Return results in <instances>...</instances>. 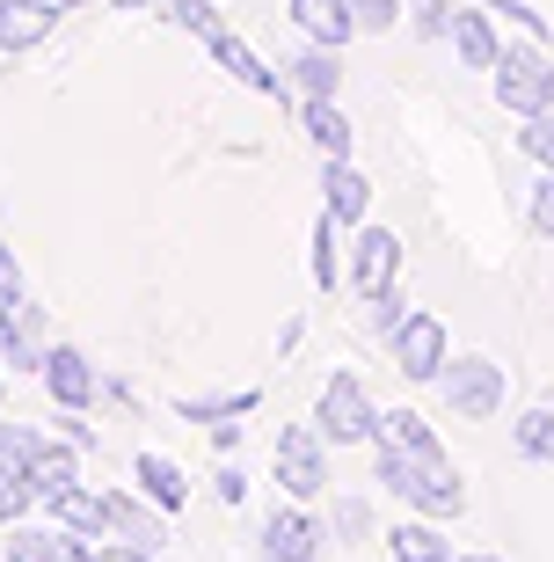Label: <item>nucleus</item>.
<instances>
[{
  "label": "nucleus",
  "mask_w": 554,
  "mask_h": 562,
  "mask_svg": "<svg viewBox=\"0 0 554 562\" xmlns=\"http://www.w3.org/2000/svg\"><path fill=\"white\" fill-rule=\"evenodd\" d=\"M22 263H15V249H8V241H0V300H22Z\"/></svg>",
  "instance_id": "nucleus-37"
},
{
  "label": "nucleus",
  "mask_w": 554,
  "mask_h": 562,
  "mask_svg": "<svg viewBox=\"0 0 554 562\" xmlns=\"http://www.w3.org/2000/svg\"><path fill=\"white\" fill-rule=\"evenodd\" d=\"M59 0H0V52H37L59 30Z\"/></svg>",
  "instance_id": "nucleus-13"
},
{
  "label": "nucleus",
  "mask_w": 554,
  "mask_h": 562,
  "mask_svg": "<svg viewBox=\"0 0 554 562\" xmlns=\"http://www.w3.org/2000/svg\"><path fill=\"white\" fill-rule=\"evenodd\" d=\"M409 30L416 37H452V0H409Z\"/></svg>",
  "instance_id": "nucleus-32"
},
{
  "label": "nucleus",
  "mask_w": 554,
  "mask_h": 562,
  "mask_svg": "<svg viewBox=\"0 0 554 562\" xmlns=\"http://www.w3.org/2000/svg\"><path fill=\"white\" fill-rule=\"evenodd\" d=\"M132 475H139V497H154L161 512H183V504H190V482H183V468H176V460L139 453V460H132Z\"/></svg>",
  "instance_id": "nucleus-22"
},
{
  "label": "nucleus",
  "mask_w": 554,
  "mask_h": 562,
  "mask_svg": "<svg viewBox=\"0 0 554 562\" xmlns=\"http://www.w3.org/2000/svg\"><path fill=\"white\" fill-rule=\"evenodd\" d=\"M321 541H329V526H314L307 512H299V497H292L285 512H270V519H263V548H256V562H314Z\"/></svg>",
  "instance_id": "nucleus-11"
},
{
  "label": "nucleus",
  "mask_w": 554,
  "mask_h": 562,
  "mask_svg": "<svg viewBox=\"0 0 554 562\" xmlns=\"http://www.w3.org/2000/svg\"><path fill=\"white\" fill-rule=\"evenodd\" d=\"M278 482H285L299 504H314L329 490V438L314 431V424H285V431H278Z\"/></svg>",
  "instance_id": "nucleus-5"
},
{
  "label": "nucleus",
  "mask_w": 554,
  "mask_h": 562,
  "mask_svg": "<svg viewBox=\"0 0 554 562\" xmlns=\"http://www.w3.org/2000/svg\"><path fill=\"white\" fill-rule=\"evenodd\" d=\"M0 395H8V380H0Z\"/></svg>",
  "instance_id": "nucleus-43"
},
{
  "label": "nucleus",
  "mask_w": 554,
  "mask_h": 562,
  "mask_svg": "<svg viewBox=\"0 0 554 562\" xmlns=\"http://www.w3.org/2000/svg\"><path fill=\"white\" fill-rule=\"evenodd\" d=\"M161 15H176L183 30L212 37V30H219V0H161Z\"/></svg>",
  "instance_id": "nucleus-30"
},
{
  "label": "nucleus",
  "mask_w": 554,
  "mask_h": 562,
  "mask_svg": "<svg viewBox=\"0 0 554 562\" xmlns=\"http://www.w3.org/2000/svg\"><path fill=\"white\" fill-rule=\"evenodd\" d=\"M37 512V490H30V475L22 468H0V526H22Z\"/></svg>",
  "instance_id": "nucleus-27"
},
{
  "label": "nucleus",
  "mask_w": 554,
  "mask_h": 562,
  "mask_svg": "<svg viewBox=\"0 0 554 562\" xmlns=\"http://www.w3.org/2000/svg\"><path fill=\"white\" fill-rule=\"evenodd\" d=\"M103 519H110V541H132V548H154L161 555V541H168V512L154 497H124V490H103Z\"/></svg>",
  "instance_id": "nucleus-12"
},
{
  "label": "nucleus",
  "mask_w": 554,
  "mask_h": 562,
  "mask_svg": "<svg viewBox=\"0 0 554 562\" xmlns=\"http://www.w3.org/2000/svg\"><path fill=\"white\" fill-rule=\"evenodd\" d=\"M482 8H489V15H511L518 30H533V37H547V15H540V8H525V0H482Z\"/></svg>",
  "instance_id": "nucleus-35"
},
{
  "label": "nucleus",
  "mask_w": 554,
  "mask_h": 562,
  "mask_svg": "<svg viewBox=\"0 0 554 562\" xmlns=\"http://www.w3.org/2000/svg\"><path fill=\"white\" fill-rule=\"evenodd\" d=\"M256 387H241V395H190V402H176V417H190V424H226V417H248L256 409Z\"/></svg>",
  "instance_id": "nucleus-25"
},
{
  "label": "nucleus",
  "mask_w": 554,
  "mask_h": 562,
  "mask_svg": "<svg viewBox=\"0 0 554 562\" xmlns=\"http://www.w3.org/2000/svg\"><path fill=\"white\" fill-rule=\"evenodd\" d=\"M409 292H402V285H387V292H372V329H380V336H394V329H402V322H409Z\"/></svg>",
  "instance_id": "nucleus-31"
},
{
  "label": "nucleus",
  "mask_w": 554,
  "mask_h": 562,
  "mask_svg": "<svg viewBox=\"0 0 554 562\" xmlns=\"http://www.w3.org/2000/svg\"><path fill=\"white\" fill-rule=\"evenodd\" d=\"M533 227H540V234L554 241V168H547V176L533 183Z\"/></svg>",
  "instance_id": "nucleus-36"
},
{
  "label": "nucleus",
  "mask_w": 554,
  "mask_h": 562,
  "mask_svg": "<svg viewBox=\"0 0 554 562\" xmlns=\"http://www.w3.org/2000/svg\"><path fill=\"white\" fill-rule=\"evenodd\" d=\"M205 44H212V59H219L226 74H234V81H248V88H256V95H285V74H278V66H263V59H256V52H248V44L234 37V30H226V22H219V30H212Z\"/></svg>",
  "instance_id": "nucleus-16"
},
{
  "label": "nucleus",
  "mask_w": 554,
  "mask_h": 562,
  "mask_svg": "<svg viewBox=\"0 0 554 562\" xmlns=\"http://www.w3.org/2000/svg\"><path fill=\"white\" fill-rule=\"evenodd\" d=\"M452 59L467 66V74H496V59H504V44H496V22H489V8H482V15H467V8H452Z\"/></svg>",
  "instance_id": "nucleus-15"
},
{
  "label": "nucleus",
  "mask_w": 554,
  "mask_h": 562,
  "mask_svg": "<svg viewBox=\"0 0 554 562\" xmlns=\"http://www.w3.org/2000/svg\"><path fill=\"white\" fill-rule=\"evenodd\" d=\"M496 103L511 110V117L554 110V59L547 52H518V44H504V59H496Z\"/></svg>",
  "instance_id": "nucleus-3"
},
{
  "label": "nucleus",
  "mask_w": 554,
  "mask_h": 562,
  "mask_svg": "<svg viewBox=\"0 0 554 562\" xmlns=\"http://www.w3.org/2000/svg\"><path fill=\"white\" fill-rule=\"evenodd\" d=\"M452 562H504V555H452Z\"/></svg>",
  "instance_id": "nucleus-40"
},
{
  "label": "nucleus",
  "mask_w": 554,
  "mask_h": 562,
  "mask_svg": "<svg viewBox=\"0 0 554 562\" xmlns=\"http://www.w3.org/2000/svg\"><path fill=\"white\" fill-rule=\"evenodd\" d=\"M321 212H336L343 227H365L372 212V183L350 161H321Z\"/></svg>",
  "instance_id": "nucleus-14"
},
{
  "label": "nucleus",
  "mask_w": 554,
  "mask_h": 562,
  "mask_svg": "<svg viewBox=\"0 0 554 562\" xmlns=\"http://www.w3.org/2000/svg\"><path fill=\"white\" fill-rule=\"evenodd\" d=\"M117 8H161V0H117Z\"/></svg>",
  "instance_id": "nucleus-41"
},
{
  "label": "nucleus",
  "mask_w": 554,
  "mask_h": 562,
  "mask_svg": "<svg viewBox=\"0 0 554 562\" xmlns=\"http://www.w3.org/2000/svg\"><path fill=\"white\" fill-rule=\"evenodd\" d=\"M299 125L321 146V161H350V117L336 110V95H307V103H299Z\"/></svg>",
  "instance_id": "nucleus-18"
},
{
  "label": "nucleus",
  "mask_w": 554,
  "mask_h": 562,
  "mask_svg": "<svg viewBox=\"0 0 554 562\" xmlns=\"http://www.w3.org/2000/svg\"><path fill=\"white\" fill-rule=\"evenodd\" d=\"M380 446H394V453H409V460H445V446H438V431L423 417H416V409H387V417H380Z\"/></svg>",
  "instance_id": "nucleus-20"
},
{
  "label": "nucleus",
  "mask_w": 554,
  "mask_h": 562,
  "mask_svg": "<svg viewBox=\"0 0 554 562\" xmlns=\"http://www.w3.org/2000/svg\"><path fill=\"white\" fill-rule=\"evenodd\" d=\"M518 146L533 154L540 168H554V110H540V117H525V132H518Z\"/></svg>",
  "instance_id": "nucleus-33"
},
{
  "label": "nucleus",
  "mask_w": 554,
  "mask_h": 562,
  "mask_svg": "<svg viewBox=\"0 0 554 562\" xmlns=\"http://www.w3.org/2000/svg\"><path fill=\"white\" fill-rule=\"evenodd\" d=\"M59 8H103V0H59Z\"/></svg>",
  "instance_id": "nucleus-42"
},
{
  "label": "nucleus",
  "mask_w": 554,
  "mask_h": 562,
  "mask_svg": "<svg viewBox=\"0 0 554 562\" xmlns=\"http://www.w3.org/2000/svg\"><path fill=\"white\" fill-rule=\"evenodd\" d=\"M292 22H299V37H307V44H336V52L358 37L350 0H292Z\"/></svg>",
  "instance_id": "nucleus-17"
},
{
  "label": "nucleus",
  "mask_w": 554,
  "mask_h": 562,
  "mask_svg": "<svg viewBox=\"0 0 554 562\" xmlns=\"http://www.w3.org/2000/svg\"><path fill=\"white\" fill-rule=\"evenodd\" d=\"M37 446H44V431H37V424H8V417H0V468H22V475H30Z\"/></svg>",
  "instance_id": "nucleus-28"
},
{
  "label": "nucleus",
  "mask_w": 554,
  "mask_h": 562,
  "mask_svg": "<svg viewBox=\"0 0 554 562\" xmlns=\"http://www.w3.org/2000/svg\"><path fill=\"white\" fill-rule=\"evenodd\" d=\"M387 344H394V366H402V380H438V373L452 366V336H445V322H438V314H423V307H416L409 322L387 336Z\"/></svg>",
  "instance_id": "nucleus-6"
},
{
  "label": "nucleus",
  "mask_w": 554,
  "mask_h": 562,
  "mask_svg": "<svg viewBox=\"0 0 554 562\" xmlns=\"http://www.w3.org/2000/svg\"><path fill=\"white\" fill-rule=\"evenodd\" d=\"M314 431L329 438V446H372V431H380V409H372L365 380H358V373H329V380H321Z\"/></svg>",
  "instance_id": "nucleus-2"
},
{
  "label": "nucleus",
  "mask_w": 554,
  "mask_h": 562,
  "mask_svg": "<svg viewBox=\"0 0 554 562\" xmlns=\"http://www.w3.org/2000/svg\"><path fill=\"white\" fill-rule=\"evenodd\" d=\"M95 562H154V548H132V541H103Z\"/></svg>",
  "instance_id": "nucleus-38"
},
{
  "label": "nucleus",
  "mask_w": 554,
  "mask_h": 562,
  "mask_svg": "<svg viewBox=\"0 0 554 562\" xmlns=\"http://www.w3.org/2000/svg\"><path fill=\"white\" fill-rule=\"evenodd\" d=\"M248 497V475L241 468H219V504H241Z\"/></svg>",
  "instance_id": "nucleus-39"
},
{
  "label": "nucleus",
  "mask_w": 554,
  "mask_h": 562,
  "mask_svg": "<svg viewBox=\"0 0 554 562\" xmlns=\"http://www.w3.org/2000/svg\"><path fill=\"white\" fill-rule=\"evenodd\" d=\"M438 387H445V409L467 424H489L504 409V366L496 358H452L445 373H438Z\"/></svg>",
  "instance_id": "nucleus-4"
},
{
  "label": "nucleus",
  "mask_w": 554,
  "mask_h": 562,
  "mask_svg": "<svg viewBox=\"0 0 554 562\" xmlns=\"http://www.w3.org/2000/svg\"><path fill=\"white\" fill-rule=\"evenodd\" d=\"M350 285L365 292V300L402 285V234L394 227H358V241H350Z\"/></svg>",
  "instance_id": "nucleus-9"
},
{
  "label": "nucleus",
  "mask_w": 554,
  "mask_h": 562,
  "mask_svg": "<svg viewBox=\"0 0 554 562\" xmlns=\"http://www.w3.org/2000/svg\"><path fill=\"white\" fill-rule=\"evenodd\" d=\"M329 541H372V504H365V497H336Z\"/></svg>",
  "instance_id": "nucleus-29"
},
{
  "label": "nucleus",
  "mask_w": 554,
  "mask_h": 562,
  "mask_svg": "<svg viewBox=\"0 0 554 562\" xmlns=\"http://www.w3.org/2000/svg\"><path fill=\"white\" fill-rule=\"evenodd\" d=\"M387 548H394V562H452V541L438 533V519H394V533H387Z\"/></svg>",
  "instance_id": "nucleus-21"
},
{
  "label": "nucleus",
  "mask_w": 554,
  "mask_h": 562,
  "mask_svg": "<svg viewBox=\"0 0 554 562\" xmlns=\"http://www.w3.org/2000/svg\"><path fill=\"white\" fill-rule=\"evenodd\" d=\"M30 490H37V512L52 519V512L81 490V446H74V438H59V431H44L37 460H30Z\"/></svg>",
  "instance_id": "nucleus-7"
},
{
  "label": "nucleus",
  "mask_w": 554,
  "mask_h": 562,
  "mask_svg": "<svg viewBox=\"0 0 554 562\" xmlns=\"http://www.w3.org/2000/svg\"><path fill=\"white\" fill-rule=\"evenodd\" d=\"M8 562H74V533L59 519L52 526H8Z\"/></svg>",
  "instance_id": "nucleus-19"
},
{
  "label": "nucleus",
  "mask_w": 554,
  "mask_h": 562,
  "mask_svg": "<svg viewBox=\"0 0 554 562\" xmlns=\"http://www.w3.org/2000/svg\"><path fill=\"white\" fill-rule=\"evenodd\" d=\"M292 81H299V95H336V81H343V52H336V44H307V52L292 59Z\"/></svg>",
  "instance_id": "nucleus-23"
},
{
  "label": "nucleus",
  "mask_w": 554,
  "mask_h": 562,
  "mask_svg": "<svg viewBox=\"0 0 554 562\" xmlns=\"http://www.w3.org/2000/svg\"><path fill=\"white\" fill-rule=\"evenodd\" d=\"M336 234H343V220L321 212V220H314V285L321 292H336V271H343V241H336Z\"/></svg>",
  "instance_id": "nucleus-26"
},
{
  "label": "nucleus",
  "mask_w": 554,
  "mask_h": 562,
  "mask_svg": "<svg viewBox=\"0 0 554 562\" xmlns=\"http://www.w3.org/2000/svg\"><path fill=\"white\" fill-rule=\"evenodd\" d=\"M511 446H518V460L554 468V402H540V409H525V417L511 424Z\"/></svg>",
  "instance_id": "nucleus-24"
},
{
  "label": "nucleus",
  "mask_w": 554,
  "mask_h": 562,
  "mask_svg": "<svg viewBox=\"0 0 554 562\" xmlns=\"http://www.w3.org/2000/svg\"><path fill=\"white\" fill-rule=\"evenodd\" d=\"M44 307L22 292V300H0V358L22 366V373H44Z\"/></svg>",
  "instance_id": "nucleus-10"
},
{
  "label": "nucleus",
  "mask_w": 554,
  "mask_h": 562,
  "mask_svg": "<svg viewBox=\"0 0 554 562\" xmlns=\"http://www.w3.org/2000/svg\"><path fill=\"white\" fill-rule=\"evenodd\" d=\"M372 482H387L394 497L409 504V512H423V519H460L467 512V490H460L452 460H409V453H394V446L372 438Z\"/></svg>",
  "instance_id": "nucleus-1"
},
{
  "label": "nucleus",
  "mask_w": 554,
  "mask_h": 562,
  "mask_svg": "<svg viewBox=\"0 0 554 562\" xmlns=\"http://www.w3.org/2000/svg\"><path fill=\"white\" fill-rule=\"evenodd\" d=\"M37 380H44V395L59 402V409H95V402H103V373H95L88 351H74V344H52Z\"/></svg>",
  "instance_id": "nucleus-8"
},
{
  "label": "nucleus",
  "mask_w": 554,
  "mask_h": 562,
  "mask_svg": "<svg viewBox=\"0 0 554 562\" xmlns=\"http://www.w3.org/2000/svg\"><path fill=\"white\" fill-rule=\"evenodd\" d=\"M350 15H358V30H394V15H402V0H350Z\"/></svg>",
  "instance_id": "nucleus-34"
}]
</instances>
